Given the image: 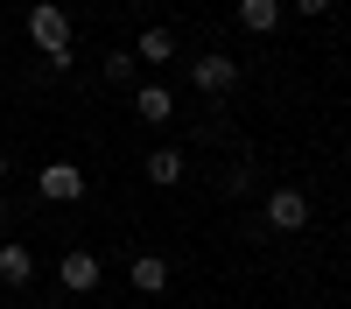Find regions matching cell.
I'll return each mask as SVG.
<instances>
[{
	"label": "cell",
	"mask_w": 351,
	"mask_h": 309,
	"mask_svg": "<svg viewBox=\"0 0 351 309\" xmlns=\"http://www.w3.org/2000/svg\"><path fill=\"white\" fill-rule=\"evenodd\" d=\"M0 232H8V204H0Z\"/></svg>",
	"instance_id": "15"
},
{
	"label": "cell",
	"mask_w": 351,
	"mask_h": 309,
	"mask_svg": "<svg viewBox=\"0 0 351 309\" xmlns=\"http://www.w3.org/2000/svg\"><path fill=\"white\" fill-rule=\"evenodd\" d=\"M127 281H134L141 295H162V288H169V260H162V253H134V267H127Z\"/></svg>",
	"instance_id": "8"
},
{
	"label": "cell",
	"mask_w": 351,
	"mask_h": 309,
	"mask_svg": "<svg viewBox=\"0 0 351 309\" xmlns=\"http://www.w3.org/2000/svg\"><path fill=\"white\" fill-rule=\"evenodd\" d=\"M36 190L49 197V204H77V197H84V169L77 162H43L36 169Z\"/></svg>",
	"instance_id": "5"
},
{
	"label": "cell",
	"mask_w": 351,
	"mask_h": 309,
	"mask_svg": "<svg viewBox=\"0 0 351 309\" xmlns=\"http://www.w3.org/2000/svg\"><path fill=\"white\" fill-rule=\"evenodd\" d=\"M134 71H141L134 49H106V77H134Z\"/></svg>",
	"instance_id": "12"
},
{
	"label": "cell",
	"mask_w": 351,
	"mask_h": 309,
	"mask_svg": "<svg viewBox=\"0 0 351 309\" xmlns=\"http://www.w3.org/2000/svg\"><path fill=\"white\" fill-rule=\"evenodd\" d=\"M99 281H106V267H99L92 246H71L64 260H56V288H64V295H92Z\"/></svg>",
	"instance_id": "2"
},
{
	"label": "cell",
	"mask_w": 351,
	"mask_h": 309,
	"mask_svg": "<svg viewBox=\"0 0 351 309\" xmlns=\"http://www.w3.org/2000/svg\"><path fill=\"white\" fill-rule=\"evenodd\" d=\"M134 56H141V64H169V56H176V28H141V42H134Z\"/></svg>",
	"instance_id": "11"
},
{
	"label": "cell",
	"mask_w": 351,
	"mask_h": 309,
	"mask_svg": "<svg viewBox=\"0 0 351 309\" xmlns=\"http://www.w3.org/2000/svg\"><path fill=\"white\" fill-rule=\"evenodd\" d=\"M190 84H197L204 99H232V84H239V64H232L225 49H204L197 64H190Z\"/></svg>",
	"instance_id": "3"
},
{
	"label": "cell",
	"mask_w": 351,
	"mask_h": 309,
	"mask_svg": "<svg viewBox=\"0 0 351 309\" xmlns=\"http://www.w3.org/2000/svg\"><path fill=\"white\" fill-rule=\"evenodd\" d=\"M0 183H8V148H0Z\"/></svg>",
	"instance_id": "14"
},
{
	"label": "cell",
	"mask_w": 351,
	"mask_h": 309,
	"mask_svg": "<svg viewBox=\"0 0 351 309\" xmlns=\"http://www.w3.org/2000/svg\"><path fill=\"white\" fill-rule=\"evenodd\" d=\"M28 42L43 49V77H64L71 71V14L56 8V0H36V8H28Z\"/></svg>",
	"instance_id": "1"
},
{
	"label": "cell",
	"mask_w": 351,
	"mask_h": 309,
	"mask_svg": "<svg viewBox=\"0 0 351 309\" xmlns=\"http://www.w3.org/2000/svg\"><path fill=\"white\" fill-rule=\"evenodd\" d=\"M239 28L246 36H274L281 28V0H239Z\"/></svg>",
	"instance_id": "10"
},
{
	"label": "cell",
	"mask_w": 351,
	"mask_h": 309,
	"mask_svg": "<svg viewBox=\"0 0 351 309\" xmlns=\"http://www.w3.org/2000/svg\"><path fill=\"white\" fill-rule=\"evenodd\" d=\"M134 112H141V120H148V127H169V120H176V92H169L162 77L134 84Z\"/></svg>",
	"instance_id": "6"
},
{
	"label": "cell",
	"mask_w": 351,
	"mask_h": 309,
	"mask_svg": "<svg viewBox=\"0 0 351 309\" xmlns=\"http://www.w3.org/2000/svg\"><path fill=\"white\" fill-rule=\"evenodd\" d=\"M183 176H190V162H183V148H155V155H148V183H155V190H176Z\"/></svg>",
	"instance_id": "9"
},
{
	"label": "cell",
	"mask_w": 351,
	"mask_h": 309,
	"mask_svg": "<svg viewBox=\"0 0 351 309\" xmlns=\"http://www.w3.org/2000/svg\"><path fill=\"white\" fill-rule=\"evenodd\" d=\"M309 190H295V183H281V190H267V225H274V232H302V225H309Z\"/></svg>",
	"instance_id": "4"
},
{
	"label": "cell",
	"mask_w": 351,
	"mask_h": 309,
	"mask_svg": "<svg viewBox=\"0 0 351 309\" xmlns=\"http://www.w3.org/2000/svg\"><path fill=\"white\" fill-rule=\"evenodd\" d=\"M36 281V253L21 239H0V288H28Z\"/></svg>",
	"instance_id": "7"
},
{
	"label": "cell",
	"mask_w": 351,
	"mask_h": 309,
	"mask_svg": "<svg viewBox=\"0 0 351 309\" xmlns=\"http://www.w3.org/2000/svg\"><path fill=\"white\" fill-rule=\"evenodd\" d=\"M295 14H330V0H288Z\"/></svg>",
	"instance_id": "13"
}]
</instances>
